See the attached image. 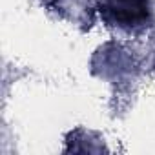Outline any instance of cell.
<instances>
[{"label": "cell", "instance_id": "cell-1", "mask_svg": "<svg viewBox=\"0 0 155 155\" xmlns=\"http://www.w3.org/2000/svg\"><path fill=\"white\" fill-rule=\"evenodd\" d=\"M101 11L110 24L122 28L140 26L150 17L148 0H104Z\"/></svg>", "mask_w": 155, "mask_h": 155}]
</instances>
